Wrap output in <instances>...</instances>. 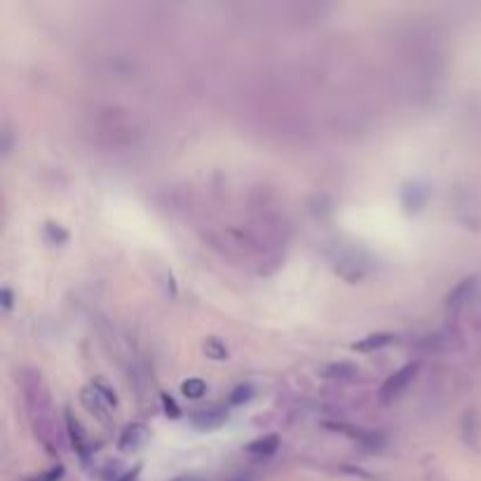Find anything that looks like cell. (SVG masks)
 <instances>
[{"label": "cell", "mask_w": 481, "mask_h": 481, "mask_svg": "<svg viewBox=\"0 0 481 481\" xmlns=\"http://www.w3.org/2000/svg\"><path fill=\"white\" fill-rule=\"evenodd\" d=\"M418 367H420L418 362H411V364H406V367H401L399 371H394V374L390 376L385 383H383L381 399L383 401H392L397 394L404 392V387L409 385V383L413 381V376L418 374Z\"/></svg>", "instance_id": "obj_1"}, {"label": "cell", "mask_w": 481, "mask_h": 481, "mask_svg": "<svg viewBox=\"0 0 481 481\" xmlns=\"http://www.w3.org/2000/svg\"><path fill=\"white\" fill-rule=\"evenodd\" d=\"M146 439H148V428L141 423H132V425H127L125 432L120 435L118 446H120V451L130 453V451H137L139 446H143Z\"/></svg>", "instance_id": "obj_2"}, {"label": "cell", "mask_w": 481, "mask_h": 481, "mask_svg": "<svg viewBox=\"0 0 481 481\" xmlns=\"http://www.w3.org/2000/svg\"><path fill=\"white\" fill-rule=\"evenodd\" d=\"M228 420V413L225 409H209V411H195L191 416V423L195 425L198 430H216Z\"/></svg>", "instance_id": "obj_3"}, {"label": "cell", "mask_w": 481, "mask_h": 481, "mask_svg": "<svg viewBox=\"0 0 481 481\" xmlns=\"http://www.w3.org/2000/svg\"><path fill=\"white\" fill-rule=\"evenodd\" d=\"M80 397H82V404L87 406V409L92 411V413H96V418H99V420H103V423H108V416H106V411H108V406H111V404H108V401L103 399L99 392H96V390H94V385L85 387Z\"/></svg>", "instance_id": "obj_4"}, {"label": "cell", "mask_w": 481, "mask_h": 481, "mask_svg": "<svg viewBox=\"0 0 481 481\" xmlns=\"http://www.w3.org/2000/svg\"><path fill=\"white\" fill-rule=\"evenodd\" d=\"M66 430H69V437H71V441H73V446H76L78 453H80L82 458H87V437H85L78 418L73 416L69 409H66Z\"/></svg>", "instance_id": "obj_5"}, {"label": "cell", "mask_w": 481, "mask_h": 481, "mask_svg": "<svg viewBox=\"0 0 481 481\" xmlns=\"http://www.w3.org/2000/svg\"><path fill=\"white\" fill-rule=\"evenodd\" d=\"M394 340L392 333H371V336L362 338L359 343L352 345V350H359V352H374L383 348V345H390Z\"/></svg>", "instance_id": "obj_6"}, {"label": "cell", "mask_w": 481, "mask_h": 481, "mask_svg": "<svg viewBox=\"0 0 481 481\" xmlns=\"http://www.w3.org/2000/svg\"><path fill=\"white\" fill-rule=\"evenodd\" d=\"M277 448H279V437L277 435H265V437H261V439L252 441L247 446L249 453H254V455H272Z\"/></svg>", "instance_id": "obj_7"}, {"label": "cell", "mask_w": 481, "mask_h": 481, "mask_svg": "<svg viewBox=\"0 0 481 481\" xmlns=\"http://www.w3.org/2000/svg\"><path fill=\"white\" fill-rule=\"evenodd\" d=\"M472 289H474V277H465V279H462V282L455 284V289L451 291V294L446 296L448 308H458L460 303H465Z\"/></svg>", "instance_id": "obj_8"}, {"label": "cell", "mask_w": 481, "mask_h": 481, "mask_svg": "<svg viewBox=\"0 0 481 481\" xmlns=\"http://www.w3.org/2000/svg\"><path fill=\"white\" fill-rule=\"evenodd\" d=\"M359 374V369L355 364H348V362H340V364H331L326 369V378H340V381H348V378H355Z\"/></svg>", "instance_id": "obj_9"}, {"label": "cell", "mask_w": 481, "mask_h": 481, "mask_svg": "<svg viewBox=\"0 0 481 481\" xmlns=\"http://www.w3.org/2000/svg\"><path fill=\"white\" fill-rule=\"evenodd\" d=\"M181 392L188 399H200L207 394V383L202 378H188L184 385H181Z\"/></svg>", "instance_id": "obj_10"}, {"label": "cell", "mask_w": 481, "mask_h": 481, "mask_svg": "<svg viewBox=\"0 0 481 481\" xmlns=\"http://www.w3.org/2000/svg\"><path fill=\"white\" fill-rule=\"evenodd\" d=\"M204 352H207V357L216 359V362H221V359H228V348H225V345L218 338H207L204 340Z\"/></svg>", "instance_id": "obj_11"}, {"label": "cell", "mask_w": 481, "mask_h": 481, "mask_svg": "<svg viewBox=\"0 0 481 481\" xmlns=\"http://www.w3.org/2000/svg\"><path fill=\"white\" fill-rule=\"evenodd\" d=\"M252 394H254V387L252 385H240V387L233 390V394H230L228 401L233 406H240V404H245V401L252 399Z\"/></svg>", "instance_id": "obj_12"}, {"label": "cell", "mask_w": 481, "mask_h": 481, "mask_svg": "<svg viewBox=\"0 0 481 481\" xmlns=\"http://www.w3.org/2000/svg\"><path fill=\"white\" fill-rule=\"evenodd\" d=\"M160 401H162V409H164V413H167L169 418H179L181 416V409H179V404H176V401L169 397L167 392H162L160 394Z\"/></svg>", "instance_id": "obj_13"}, {"label": "cell", "mask_w": 481, "mask_h": 481, "mask_svg": "<svg viewBox=\"0 0 481 481\" xmlns=\"http://www.w3.org/2000/svg\"><path fill=\"white\" fill-rule=\"evenodd\" d=\"M92 385H94V390H96V392H99L101 397L106 399V401H108V404H111V406H115V404H118V397H115V392H113V390L108 387V385H106V383H103V381H94Z\"/></svg>", "instance_id": "obj_14"}, {"label": "cell", "mask_w": 481, "mask_h": 481, "mask_svg": "<svg viewBox=\"0 0 481 481\" xmlns=\"http://www.w3.org/2000/svg\"><path fill=\"white\" fill-rule=\"evenodd\" d=\"M45 233L47 235H54V240H57V242H66V240H69V233H66L64 228H59L57 223H47L45 225Z\"/></svg>", "instance_id": "obj_15"}, {"label": "cell", "mask_w": 481, "mask_h": 481, "mask_svg": "<svg viewBox=\"0 0 481 481\" xmlns=\"http://www.w3.org/2000/svg\"><path fill=\"white\" fill-rule=\"evenodd\" d=\"M64 474V467H54L52 472H47L45 477H40V479H35V481H57L59 477Z\"/></svg>", "instance_id": "obj_16"}, {"label": "cell", "mask_w": 481, "mask_h": 481, "mask_svg": "<svg viewBox=\"0 0 481 481\" xmlns=\"http://www.w3.org/2000/svg\"><path fill=\"white\" fill-rule=\"evenodd\" d=\"M139 472H141V467H134L132 472H127V474H123V477H120L118 481H137V477H139Z\"/></svg>", "instance_id": "obj_17"}, {"label": "cell", "mask_w": 481, "mask_h": 481, "mask_svg": "<svg viewBox=\"0 0 481 481\" xmlns=\"http://www.w3.org/2000/svg\"><path fill=\"white\" fill-rule=\"evenodd\" d=\"M3 308H5V310L12 308V291H10L8 287L3 289Z\"/></svg>", "instance_id": "obj_18"}, {"label": "cell", "mask_w": 481, "mask_h": 481, "mask_svg": "<svg viewBox=\"0 0 481 481\" xmlns=\"http://www.w3.org/2000/svg\"><path fill=\"white\" fill-rule=\"evenodd\" d=\"M172 481H207V479L198 477V474H184V477H176V479H172Z\"/></svg>", "instance_id": "obj_19"}]
</instances>
